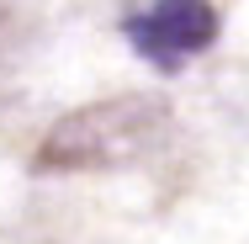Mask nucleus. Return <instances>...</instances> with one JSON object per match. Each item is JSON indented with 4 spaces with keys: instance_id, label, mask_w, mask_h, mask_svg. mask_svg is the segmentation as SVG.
Listing matches in <instances>:
<instances>
[{
    "instance_id": "2",
    "label": "nucleus",
    "mask_w": 249,
    "mask_h": 244,
    "mask_svg": "<svg viewBox=\"0 0 249 244\" xmlns=\"http://www.w3.org/2000/svg\"><path fill=\"white\" fill-rule=\"evenodd\" d=\"M212 38H217V11L207 0H154L149 16L133 21V43L159 64L212 48Z\"/></svg>"
},
{
    "instance_id": "1",
    "label": "nucleus",
    "mask_w": 249,
    "mask_h": 244,
    "mask_svg": "<svg viewBox=\"0 0 249 244\" xmlns=\"http://www.w3.org/2000/svg\"><path fill=\"white\" fill-rule=\"evenodd\" d=\"M170 106L149 91H127V96L85 101L74 112H64L37 144V170L43 175H74V170H111L138 159L143 149L164 133Z\"/></svg>"
}]
</instances>
